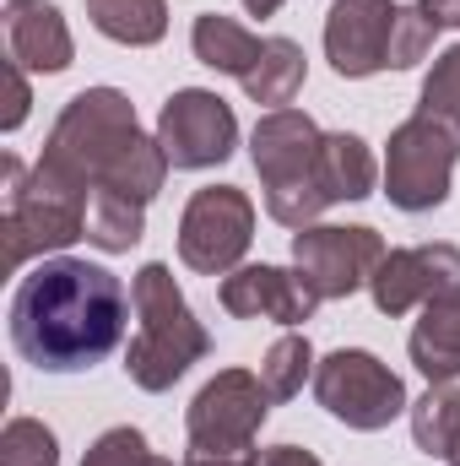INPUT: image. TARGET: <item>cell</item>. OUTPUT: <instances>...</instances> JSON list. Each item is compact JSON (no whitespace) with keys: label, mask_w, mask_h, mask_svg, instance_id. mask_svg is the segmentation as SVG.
<instances>
[{"label":"cell","mask_w":460,"mask_h":466,"mask_svg":"<svg viewBox=\"0 0 460 466\" xmlns=\"http://www.w3.org/2000/svg\"><path fill=\"white\" fill-rule=\"evenodd\" d=\"M417 115L439 119V125H450V130L460 136V44L434 60V71H428V82H423Z\"/></svg>","instance_id":"cell-23"},{"label":"cell","mask_w":460,"mask_h":466,"mask_svg":"<svg viewBox=\"0 0 460 466\" xmlns=\"http://www.w3.org/2000/svg\"><path fill=\"white\" fill-rule=\"evenodd\" d=\"M223 309L233 320H276V326H304L320 299L309 293V282L282 266H238L223 277Z\"/></svg>","instance_id":"cell-14"},{"label":"cell","mask_w":460,"mask_h":466,"mask_svg":"<svg viewBox=\"0 0 460 466\" xmlns=\"http://www.w3.org/2000/svg\"><path fill=\"white\" fill-rule=\"evenodd\" d=\"M38 168L65 179L71 190H82L87 201H152L168 179V152L157 136H146L135 125L130 98L115 87H87L65 104V115L55 119Z\"/></svg>","instance_id":"cell-2"},{"label":"cell","mask_w":460,"mask_h":466,"mask_svg":"<svg viewBox=\"0 0 460 466\" xmlns=\"http://www.w3.org/2000/svg\"><path fill=\"white\" fill-rule=\"evenodd\" d=\"M460 163V136L428 115L395 125L390 157H385V196L401 212H434L450 201V179Z\"/></svg>","instance_id":"cell-8"},{"label":"cell","mask_w":460,"mask_h":466,"mask_svg":"<svg viewBox=\"0 0 460 466\" xmlns=\"http://www.w3.org/2000/svg\"><path fill=\"white\" fill-rule=\"evenodd\" d=\"M0 174H5V218H0L5 271H22L33 255H49V249H65V244L87 238L93 201L82 190H71L65 179L44 174L38 163L22 168V157H5Z\"/></svg>","instance_id":"cell-6"},{"label":"cell","mask_w":460,"mask_h":466,"mask_svg":"<svg viewBox=\"0 0 460 466\" xmlns=\"http://www.w3.org/2000/svg\"><path fill=\"white\" fill-rule=\"evenodd\" d=\"M412 440L423 456L450 461L460 440V385H428V396L412 401Z\"/></svg>","instance_id":"cell-20"},{"label":"cell","mask_w":460,"mask_h":466,"mask_svg":"<svg viewBox=\"0 0 460 466\" xmlns=\"http://www.w3.org/2000/svg\"><path fill=\"white\" fill-rule=\"evenodd\" d=\"M255 466H320V456L315 451H298V445H271V451H260Z\"/></svg>","instance_id":"cell-27"},{"label":"cell","mask_w":460,"mask_h":466,"mask_svg":"<svg viewBox=\"0 0 460 466\" xmlns=\"http://www.w3.org/2000/svg\"><path fill=\"white\" fill-rule=\"evenodd\" d=\"M434 27H460V0H417Z\"/></svg>","instance_id":"cell-28"},{"label":"cell","mask_w":460,"mask_h":466,"mask_svg":"<svg viewBox=\"0 0 460 466\" xmlns=\"http://www.w3.org/2000/svg\"><path fill=\"white\" fill-rule=\"evenodd\" d=\"M298 87H304V49H298L293 38H265V60H260V71L244 82V93H249L255 104L287 109V104L298 98Z\"/></svg>","instance_id":"cell-21"},{"label":"cell","mask_w":460,"mask_h":466,"mask_svg":"<svg viewBox=\"0 0 460 466\" xmlns=\"http://www.w3.org/2000/svg\"><path fill=\"white\" fill-rule=\"evenodd\" d=\"M255 238V207L238 185H206L179 218V260L201 277H223L244 260Z\"/></svg>","instance_id":"cell-10"},{"label":"cell","mask_w":460,"mask_h":466,"mask_svg":"<svg viewBox=\"0 0 460 466\" xmlns=\"http://www.w3.org/2000/svg\"><path fill=\"white\" fill-rule=\"evenodd\" d=\"M439 27L423 16V5H390V0H336L325 16V60L336 76H374V71H406L434 49Z\"/></svg>","instance_id":"cell-5"},{"label":"cell","mask_w":460,"mask_h":466,"mask_svg":"<svg viewBox=\"0 0 460 466\" xmlns=\"http://www.w3.org/2000/svg\"><path fill=\"white\" fill-rule=\"evenodd\" d=\"M130 304H135V342L125 352V374L141 390H168L174 380L190 374V363H201L212 352L206 326L190 315L179 282L168 266H141L130 282Z\"/></svg>","instance_id":"cell-3"},{"label":"cell","mask_w":460,"mask_h":466,"mask_svg":"<svg viewBox=\"0 0 460 466\" xmlns=\"http://www.w3.org/2000/svg\"><path fill=\"white\" fill-rule=\"evenodd\" d=\"M82 466H174V461L152 456L141 429H109V434L93 440V451L82 456Z\"/></svg>","instance_id":"cell-25"},{"label":"cell","mask_w":460,"mask_h":466,"mask_svg":"<svg viewBox=\"0 0 460 466\" xmlns=\"http://www.w3.org/2000/svg\"><path fill=\"white\" fill-rule=\"evenodd\" d=\"M450 466H460V440H455V451H450Z\"/></svg>","instance_id":"cell-30"},{"label":"cell","mask_w":460,"mask_h":466,"mask_svg":"<svg viewBox=\"0 0 460 466\" xmlns=\"http://www.w3.org/2000/svg\"><path fill=\"white\" fill-rule=\"evenodd\" d=\"M87 16L104 38L146 49L168 33V5L163 0H87Z\"/></svg>","instance_id":"cell-19"},{"label":"cell","mask_w":460,"mask_h":466,"mask_svg":"<svg viewBox=\"0 0 460 466\" xmlns=\"http://www.w3.org/2000/svg\"><path fill=\"white\" fill-rule=\"evenodd\" d=\"M385 238L374 228H298L293 233V266L309 282V293L325 299H346L357 288H368V277L385 260Z\"/></svg>","instance_id":"cell-11"},{"label":"cell","mask_w":460,"mask_h":466,"mask_svg":"<svg viewBox=\"0 0 460 466\" xmlns=\"http://www.w3.org/2000/svg\"><path fill=\"white\" fill-rule=\"evenodd\" d=\"M412 363L428 374V385L460 380V282L423 304V320L412 326Z\"/></svg>","instance_id":"cell-16"},{"label":"cell","mask_w":460,"mask_h":466,"mask_svg":"<svg viewBox=\"0 0 460 466\" xmlns=\"http://www.w3.org/2000/svg\"><path fill=\"white\" fill-rule=\"evenodd\" d=\"M315 396L331 418H342L346 429H363V434L390 429V418H401L412 407L401 374H390L363 348H342L325 363H315Z\"/></svg>","instance_id":"cell-9"},{"label":"cell","mask_w":460,"mask_h":466,"mask_svg":"<svg viewBox=\"0 0 460 466\" xmlns=\"http://www.w3.org/2000/svg\"><path fill=\"white\" fill-rule=\"evenodd\" d=\"M0 466H60V445L38 418H11L0 434Z\"/></svg>","instance_id":"cell-24"},{"label":"cell","mask_w":460,"mask_h":466,"mask_svg":"<svg viewBox=\"0 0 460 466\" xmlns=\"http://www.w3.org/2000/svg\"><path fill=\"white\" fill-rule=\"evenodd\" d=\"M5 44H11V60L38 76L65 71L76 55L71 27L49 0H5Z\"/></svg>","instance_id":"cell-15"},{"label":"cell","mask_w":460,"mask_h":466,"mask_svg":"<svg viewBox=\"0 0 460 466\" xmlns=\"http://www.w3.org/2000/svg\"><path fill=\"white\" fill-rule=\"evenodd\" d=\"M320 147H325V130L304 109H271L249 136V157L265 185V212L282 228H309L331 207L325 174H320Z\"/></svg>","instance_id":"cell-4"},{"label":"cell","mask_w":460,"mask_h":466,"mask_svg":"<svg viewBox=\"0 0 460 466\" xmlns=\"http://www.w3.org/2000/svg\"><path fill=\"white\" fill-rule=\"evenodd\" d=\"M309 374H315V348H309V337H298V331H287L282 342H271L265 363H260V380H265L271 401H293Z\"/></svg>","instance_id":"cell-22"},{"label":"cell","mask_w":460,"mask_h":466,"mask_svg":"<svg viewBox=\"0 0 460 466\" xmlns=\"http://www.w3.org/2000/svg\"><path fill=\"white\" fill-rule=\"evenodd\" d=\"M190 49H195L201 66L228 71V76H238V82H249V76L260 71V60H265V38H255L249 27H238L233 16H217V11L195 16V27H190Z\"/></svg>","instance_id":"cell-17"},{"label":"cell","mask_w":460,"mask_h":466,"mask_svg":"<svg viewBox=\"0 0 460 466\" xmlns=\"http://www.w3.org/2000/svg\"><path fill=\"white\" fill-rule=\"evenodd\" d=\"M460 282V249L455 244H417V249H390L379 260V271L368 277V293L379 304V315H412L428 299H439L445 288Z\"/></svg>","instance_id":"cell-13"},{"label":"cell","mask_w":460,"mask_h":466,"mask_svg":"<svg viewBox=\"0 0 460 466\" xmlns=\"http://www.w3.org/2000/svg\"><path fill=\"white\" fill-rule=\"evenodd\" d=\"M320 174H325V196H331V207L336 201H363V196H374V179H379V168H374V152L357 141V136H325V147H320Z\"/></svg>","instance_id":"cell-18"},{"label":"cell","mask_w":460,"mask_h":466,"mask_svg":"<svg viewBox=\"0 0 460 466\" xmlns=\"http://www.w3.org/2000/svg\"><path fill=\"white\" fill-rule=\"evenodd\" d=\"M27 82H22V66L16 60H5V115H0V130H16L22 119H27Z\"/></svg>","instance_id":"cell-26"},{"label":"cell","mask_w":460,"mask_h":466,"mask_svg":"<svg viewBox=\"0 0 460 466\" xmlns=\"http://www.w3.org/2000/svg\"><path fill=\"white\" fill-rule=\"evenodd\" d=\"M157 141L168 152L174 168H212V163H228L233 147H238V119L233 109L206 93V87H185L163 104L157 115Z\"/></svg>","instance_id":"cell-12"},{"label":"cell","mask_w":460,"mask_h":466,"mask_svg":"<svg viewBox=\"0 0 460 466\" xmlns=\"http://www.w3.org/2000/svg\"><path fill=\"white\" fill-rule=\"evenodd\" d=\"M125 337V282L93 260H44L11 299V342L33 369H93Z\"/></svg>","instance_id":"cell-1"},{"label":"cell","mask_w":460,"mask_h":466,"mask_svg":"<svg viewBox=\"0 0 460 466\" xmlns=\"http://www.w3.org/2000/svg\"><path fill=\"white\" fill-rule=\"evenodd\" d=\"M271 412V390L260 374L249 369H223L212 374L195 401H190V445H185V466H255V434Z\"/></svg>","instance_id":"cell-7"},{"label":"cell","mask_w":460,"mask_h":466,"mask_svg":"<svg viewBox=\"0 0 460 466\" xmlns=\"http://www.w3.org/2000/svg\"><path fill=\"white\" fill-rule=\"evenodd\" d=\"M276 5H282V0H244V11H249V16H271Z\"/></svg>","instance_id":"cell-29"}]
</instances>
